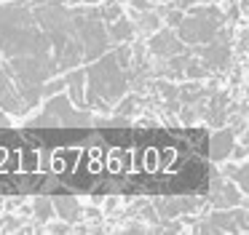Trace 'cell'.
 <instances>
[{"instance_id": "6da1fadb", "label": "cell", "mask_w": 249, "mask_h": 235, "mask_svg": "<svg viewBox=\"0 0 249 235\" xmlns=\"http://www.w3.org/2000/svg\"><path fill=\"white\" fill-rule=\"evenodd\" d=\"M0 56H46L54 59L51 43L35 21L30 0H11L0 5Z\"/></svg>"}, {"instance_id": "7a4b0ae2", "label": "cell", "mask_w": 249, "mask_h": 235, "mask_svg": "<svg viewBox=\"0 0 249 235\" xmlns=\"http://www.w3.org/2000/svg\"><path fill=\"white\" fill-rule=\"evenodd\" d=\"M131 88V69L115 62L113 51H105L86 67V110L107 112Z\"/></svg>"}, {"instance_id": "3957f363", "label": "cell", "mask_w": 249, "mask_h": 235, "mask_svg": "<svg viewBox=\"0 0 249 235\" xmlns=\"http://www.w3.org/2000/svg\"><path fill=\"white\" fill-rule=\"evenodd\" d=\"M72 14V24H75V35L83 51V62H94L97 56H102L105 51H110V37L102 21V8L97 5H86V3H75L70 5Z\"/></svg>"}, {"instance_id": "277c9868", "label": "cell", "mask_w": 249, "mask_h": 235, "mask_svg": "<svg viewBox=\"0 0 249 235\" xmlns=\"http://www.w3.org/2000/svg\"><path fill=\"white\" fill-rule=\"evenodd\" d=\"M188 11H190V16H182V21L174 27L177 37L185 46H204V43H209L217 35L220 27L228 24V16L217 5L201 3V5H190Z\"/></svg>"}, {"instance_id": "5b68a950", "label": "cell", "mask_w": 249, "mask_h": 235, "mask_svg": "<svg viewBox=\"0 0 249 235\" xmlns=\"http://www.w3.org/2000/svg\"><path fill=\"white\" fill-rule=\"evenodd\" d=\"M46 104L27 126H83V123H94L91 110H81L70 101V96L65 91L54 96H46Z\"/></svg>"}, {"instance_id": "8992f818", "label": "cell", "mask_w": 249, "mask_h": 235, "mask_svg": "<svg viewBox=\"0 0 249 235\" xmlns=\"http://www.w3.org/2000/svg\"><path fill=\"white\" fill-rule=\"evenodd\" d=\"M247 208L244 206H231V208H217L201 230L204 233H247Z\"/></svg>"}, {"instance_id": "52a82bcc", "label": "cell", "mask_w": 249, "mask_h": 235, "mask_svg": "<svg viewBox=\"0 0 249 235\" xmlns=\"http://www.w3.org/2000/svg\"><path fill=\"white\" fill-rule=\"evenodd\" d=\"M0 110L8 112V115H27L30 112L24 107L22 94L17 88V80H14V75L3 56H0Z\"/></svg>"}, {"instance_id": "ba28073f", "label": "cell", "mask_w": 249, "mask_h": 235, "mask_svg": "<svg viewBox=\"0 0 249 235\" xmlns=\"http://www.w3.org/2000/svg\"><path fill=\"white\" fill-rule=\"evenodd\" d=\"M209 203L214 208H231V206H247V192H241L228 176L212 174V190H209Z\"/></svg>"}, {"instance_id": "9c48e42d", "label": "cell", "mask_w": 249, "mask_h": 235, "mask_svg": "<svg viewBox=\"0 0 249 235\" xmlns=\"http://www.w3.org/2000/svg\"><path fill=\"white\" fill-rule=\"evenodd\" d=\"M147 51H150L156 59H166V56H174V53H185L188 46L179 40L177 32H174L172 27H166V30L158 27V30L153 32V37L147 40Z\"/></svg>"}, {"instance_id": "30bf717a", "label": "cell", "mask_w": 249, "mask_h": 235, "mask_svg": "<svg viewBox=\"0 0 249 235\" xmlns=\"http://www.w3.org/2000/svg\"><path fill=\"white\" fill-rule=\"evenodd\" d=\"M62 75H65V94L70 96V101L81 110H86V69L72 67Z\"/></svg>"}, {"instance_id": "8fae6325", "label": "cell", "mask_w": 249, "mask_h": 235, "mask_svg": "<svg viewBox=\"0 0 249 235\" xmlns=\"http://www.w3.org/2000/svg\"><path fill=\"white\" fill-rule=\"evenodd\" d=\"M201 198H163V201H156V214L161 219H174L179 214H190L196 211V206H201Z\"/></svg>"}, {"instance_id": "7c38bea8", "label": "cell", "mask_w": 249, "mask_h": 235, "mask_svg": "<svg viewBox=\"0 0 249 235\" xmlns=\"http://www.w3.org/2000/svg\"><path fill=\"white\" fill-rule=\"evenodd\" d=\"M233 144H236V134H233L231 128H222L220 126L214 134H212V139H209V158L214 160V163L228 160V158H231Z\"/></svg>"}, {"instance_id": "4fadbf2b", "label": "cell", "mask_w": 249, "mask_h": 235, "mask_svg": "<svg viewBox=\"0 0 249 235\" xmlns=\"http://www.w3.org/2000/svg\"><path fill=\"white\" fill-rule=\"evenodd\" d=\"M51 208H54V217H59L67 224H75L83 219V206L75 198H51Z\"/></svg>"}, {"instance_id": "5bb4252c", "label": "cell", "mask_w": 249, "mask_h": 235, "mask_svg": "<svg viewBox=\"0 0 249 235\" xmlns=\"http://www.w3.org/2000/svg\"><path fill=\"white\" fill-rule=\"evenodd\" d=\"M105 30H107V37H110V46H118V43H131L134 40V24H131V19L129 16H124L121 14L115 21H110V24H105Z\"/></svg>"}, {"instance_id": "9a60e30c", "label": "cell", "mask_w": 249, "mask_h": 235, "mask_svg": "<svg viewBox=\"0 0 249 235\" xmlns=\"http://www.w3.org/2000/svg\"><path fill=\"white\" fill-rule=\"evenodd\" d=\"M131 24H134V32H142V35H150L161 27V16L156 11H134L131 14Z\"/></svg>"}, {"instance_id": "2e32d148", "label": "cell", "mask_w": 249, "mask_h": 235, "mask_svg": "<svg viewBox=\"0 0 249 235\" xmlns=\"http://www.w3.org/2000/svg\"><path fill=\"white\" fill-rule=\"evenodd\" d=\"M220 174H222V176H228V179H231L241 192H249V166L244 163V160H241L238 166H225V168H222Z\"/></svg>"}, {"instance_id": "e0dca14e", "label": "cell", "mask_w": 249, "mask_h": 235, "mask_svg": "<svg viewBox=\"0 0 249 235\" xmlns=\"http://www.w3.org/2000/svg\"><path fill=\"white\" fill-rule=\"evenodd\" d=\"M206 75H209V69H206L204 64L198 62V59L188 56V62H185V69H182V78H185V80H204Z\"/></svg>"}, {"instance_id": "ac0fdd59", "label": "cell", "mask_w": 249, "mask_h": 235, "mask_svg": "<svg viewBox=\"0 0 249 235\" xmlns=\"http://www.w3.org/2000/svg\"><path fill=\"white\" fill-rule=\"evenodd\" d=\"M33 214H35L38 222H51V219H54L51 198H35V201H33Z\"/></svg>"}, {"instance_id": "d6986e66", "label": "cell", "mask_w": 249, "mask_h": 235, "mask_svg": "<svg viewBox=\"0 0 249 235\" xmlns=\"http://www.w3.org/2000/svg\"><path fill=\"white\" fill-rule=\"evenodd\" d=\"M22 227H24V222L17 217H6L0 222V233H14V230H22Z\"/></svg>"}, {"instance_id": "ffe728a7", "label": "cell", "mask_w": 249, "mask_h": 235, "mask_svg": "<svg viewBox=\"0 0 249 235\" xmlns=\"http://www.w3.org/2000/svg\"><path fill=\"white\" fill-rule=\"evenodd\" d=\"M198 3H209V0H172V8H179V11H188L190 5H198Z\"/></svg>"}, {"instance_id": "44dd1931", "label": "cell", "mask_w": 249, "mask_h": 235, "mask_svg": "<svg viewBox=\"0 0 249 235\" xmlns=\"http://www.w3.org/2000/svg\"><path fill=\"white\" fill-rule=\"evenodd\" d=\"M70 227H72V224L59 222V224H51V230H49V233H59V235H65V233H70Z\"/></svg>"}, {"instance_id": "7402d4cb", "label": "cell", "mask_w": 249, "mask_h": 235, "mask_svg": "<svg viewBox=\"0 0 249 235\" xmlns=\"http://www.w3.org/2000/svg\"><path fill=\"white\" fill-rule=\"evenodd\" d=\"M131 3H134L137 11H147V8H150V3H147V0H131Z\"/></svg>"}, {"instance_id": "603a6c76", "label": "cell", "mask_w": 249, "mask_h": 235, "mask_svg": "<svg viewBox=\"0 0 249 235\" xmlns=\"http://www.w3.org/2000/svg\"><path fill=\"white\" fill-rule=\"evenodd\" d=\"M6 126H11V118H8V112L0 110V128H6Z\"/></svg>"}, {"instance_id": "cb8c5ba5", "label": "cell", "mask_w": 249, "mask_h": 235, "mask_svg": "<svg viewBox=\"0 0 249 235\" xmlns=\"http://www.w3.org/2000/svg\"><path fill=\"white\" fill-rule=\"evenodd\" d=\"M78 3H86V5H97V3H102V0H78Z\"/></svg>"}, {"instance_id": "d4e9b609", "label": "cell", "mask_w": 249, "mask_h": 235, "mask_svg": "<svg viewBox=\"0 0 249 235\" xmlns=\"http://www.w3.org/2000/svg\"><path fill=\"white\" fill-rule=\"evenodd\" d=\"M161 3H166V0H161Z\"/></svg>"}]
</instances>
